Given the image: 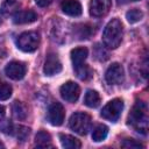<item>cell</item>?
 Here are the masks:
<instances>
[{
	"label": "cell",
	"mask_w": 149,
	"mask_h": 149,
	"mask_svg": "<svg viewBox=\"0 0 149 149\" xmlns=\"http://www.w3.org/2000/svg\"><path fill=\"white\" fill-rule=\"evenodd\" d=\"M128 123L137 133H141L143 135L147 134L149 116H148V107L143 101H136L128 116Z\"/></svg>",
	"instance_id": "cell-1"
},
{
	"label": "cell",
	"mask_w": 149,
	"mask_h": 149,
	"mask_svg": "<svg viewBox=\"0 0 149 149\" xmlns=\"http://www.w3.org/2000/svg\"><path fill=\"white\" fill-rule=\"evenodd\" d=\"M123 36V27L119 19H112L102 33V42L107 49H116Z\"/></svg>",
	"instance_id": "cell-2"
},
{
	"label": "cell",
	"mask_w": 149,
	"mask_h": 149,
	"mask_svg": "<svg viewBox=\"0 0 149 149\" xmlns=\"http://www.w3.org/2000/svg\"><path fill=\"white\" fill-rule=\"evenodd\" d=\"M69 127L79 135H85L91 127V116L83 112L73 113L69 120Z\"/></svg>",
	"instance_id": "cell-3"
},
{
	"label": "cell",
	"mask_w": 149,
	"mask_h": 149,
	"mask_svg": "<svg viewBox=\"0 0 149 149\" xmlns=\"http://www.w3.org/2000/svg\"><path fill=\"white\" fill-rule=\"evenodd\" d=\"M16 44L20 50L24 52H33L38 48L40 34L37 31H24L17 37Z\"/></svg>",
	"instance_id": "cell-4"
},
{
	"label": "cell",
	"mask_w": 149,
	"mask_h": 149,
	"mask_svg": "<svg viewBox=\"0 0 149 149\" xmlns=\"http://www.w3.org/2000/svg\"><path fill=\"white\" fill-rule=\"evenodd\" d=\"M123 109V101L121 99H113L108 101L101 109V116L108 121L116 122Z\"/></svg>",
	"instance_id": "cell-5"
},
{
	"label": "cell",
	"mask_w": 149,
	"mask_h": 149,
	"mask_svg": "<svg viewBox=\"0 0 149 149\" xmlns=\"http://www.w3.org/2000/svg\"><path fill=\"white\" fill-rule=\"evenodd\" d=\"M65 118V111L61 102H52L47 113V119L52 126H61Z\"/></svg>",
	"instance_id": "cell-6"
},
{
	"label": "cell",
	"mask_w": 149,
	"mask_h": 149,
	"mask_svg": "<svg viewBox=\"0 0 149 149\" xmlns=\"http://www.w3.org/2000/svg\"><path fill=\"white\" fill-rule=\"evenodd\" d=\"M106 81L111 85H119L125 79V71L121 64L119 63H113L112 65L108 66L105 73Z\"/></svg>",
	"instance_id": "cell-7"
},
{
	"label": "cell",
	"mask_w": 149,
	"mask_h": 149,
	"mask_svg": "<svg viewBox=\"0 0 149 149\" xmlns=\"http://www.w3.org/2000/svg\"><path fill=\"white\" fill-rule=\"evenodd\" d=\"M27 72V66L24 63L19 62V61H13L8 63L5 68V73L8 78L13 80H20L24 77Z\"/></svg>",
	"instance_id": "cell-8"
},
{
	"label": "cell",
	"mask_w": 149,
	"mask_h": 149,
	"mask_svg": "<svg viewBox=\"0 0 149 149\" xmlns=\"http://www.w3.org/2000/svg\"><path fill=\"white\" fill-rule=\"evenodd\" d=\"M61 95L68 102H76L80 94V88L74 81H66L61 86Z\"/></svg>",
	"instance_id": "cell-9"
},
{
	"label": "cell",
	"mask_w": 149,
	"mask_h": 149,
	"mask_svg": "<svg viewBox=\"0 0 149 149\" xmlns=\"http://www.w3.org/2000/svg\"><path fill=\"white\" fill-rule=\"evenodd\" d=\"M112 6V0H91L88 5L90 14L93 17L105 16Z\"/></svg>",
	"instance_id": "cell-10"
},
{
	"label": "cell",
	"mask_w": 149,
	"mask_h": 149,
	"mask_svg": "<svg viewBox=\"0 0 149 149\" xmlns=\"http://www.w3.org/2000/svg\"><path fill=\"white\" fill-rule=\"evenodd\" d=\"M43 71L47 76H54V74H57L62 71V64H61V61L56 54H54V52L48 54V56L45 58Z\"/></svg>",
	"instance_id": "cell-11"
},
{
	"label": "cell",
	"mask_w": 149,
	"mask_h": 149,
	"mask_svg": "<svg viewBox=\"0 0 149 149\" xmlns=\"http://www.w3.org/2000/svg\"><path fill=\"white\" fill-rule=\"evenodd\" d=\"M37 14L33 10H17L13 14V22L16 24L31 23L36 21Z\"/></svg>",
	"instance_id": "cell-12"
},
{
	"label": "cell",
	"mask_w": 149,
	"mask_h": 149,
	"mask_svg": "<svg viewBox=\"0 0 149 149\" xmlns=\"http://www.w3.org/2000/svg\"><path fill=\"white\" fill-rule=\"evenodd\" d=\"M61 8L69 16H79L81 14V5L77 0H64Z\"/></svg>",
	"instance_id": "cell-13"
},
{
	"label": "cell",
	"mask_w": 149,
	"mask_h": 149,
	"mask_svg": "<svg viewBox=\"0 0 149 149\" xmlns=\"http://www.w3.org/2000/svg\"><path fill=\"white\" fill-rule=\"evenodd\" d=\"M87 49L84 47H79V48H74L71 50V59H72V64H73V69L83 65L85 63V59L87 57Z\"/></svg>",
	"instance_id": "cell-14"
},
{
	"label": "cell",
	"mask_w": 149,
	"mask_h": 149,
	"mask_svg": "<svg viewBox=\"0 0 149 149\" xmlns=\"http://www.w3.org/2000/svg\"><path fill=\"white\" fill-rule=\"evenodd\" d=\"M84 104L87 107H91V108L98 107L100 105V95H99V93L97 91H94V90H88L85 93Z\"/></svg>",
	"instance_id": "cell-15"
},
{
	"label": "cell",
	"mask_w": 149,
	"mask_h": 149,
	"mask_svg": "<svg viewBox=\"0 0 149 149\" xmlns=\"http://www.w3.org/2000/svg\"><path fill=\"white\" fill-rule=\"evenodd\" d=\"M59 140H61L62 146L64 148H66V149H79L81 147L80 141L77 140L74 136H71V135L61 134L59 135Z\"/></svg>",
	"instance_id": "cell-16"
},
{
	"label": "cell",
	"mask_w": 149,
	"mask_h": 149,
	"mask_svg": "<svg viewBox=\"0 0 149 149\" xmlns=\"http://www.w3.org/2000/svg\"><path fill=\"white\" fill-rule=\"evenodd\" d=\"M35 146L40 147V148H48V147H52L51 143V136L47 133V132H38L35 136Z\"/></svg>",
	"instance_id": "cell-17"
},
{
	"label": "cell",
	"mask_w": 149,
	"mask_h": 149,
	"mask_svg": "<svg viewBox=\"0 0 149 149\" xmlns=\"http://www.w3.org/2000/svg\"><path fill=\"white\" fill-rule=\"evenodd\" d=\"M108 134V128L107 126L105 125H98L94 129H93V133H92V140L94 142H100L102 140L106 139Z\"/></svg>",
	"instance_id": "cell-18"
},
{
	"label": "cell",
	"mask_w": 149,
	"mask_h": 149,
	"mask_svg": "<svg viewBox=\"0 0 149 149\" xmlns=\"http://www.w3.org/2000/svg\"><path fill=\"white\" fill-rule=\"evenodd\" d=\"M13 113H14V116L19 120L26 119V115H27L26 106L21 101H15L13 104Z\"/></svg>",
	"instance_id": "cell-19"
},
{
	"label": "cell",
	"mask_w": 149,
	"mask_h": 149,
	"mask_svg": "<svg viewBox=\"0 0 149 149\" xmlns=\"http://www.w3.org/2000/svg\"><path fill=\"white\" fill-rule=\"evenodd\" d=\"M74 71H76L77 76H78V78H79V79H81V80H87L88 78H91V77H92V71H91L90 66H88V65H86L85 63H84L83 65H80V66L76 68V69H74Z\"/></svg>",
	"instance_id": "cell-20"
},
{
	"label": "cell",
	"mask_w": 149,
	"mask_h": 149,
	"mask_svg": "<svg viewBox=\"0 0 149 149\" xmlns=\"http://www.w3.org/2000/svg\"><path fill=\"white\" fill-rule=\"evenodd\" d=\"M142 17H143V13L137 8H133L126 13V19L129 23H136L141 21Z\"/></svg>",
	"instance_id": "cell-21"
},
{
	"label": "cell",
	"mask_w": 149,
	"mask_h": 149,
	"mask_svg": "<svg viewBox=\"0 0 149 149\" xmlns=\"http://www.w3.org/2000/svg\"><path fill=\"white\" fill-rule=\"evenodd\" d=\"M14 134L16 135L19 141L24 142L30 135V129L24 126H16V127L14 126Z\"/></svg>",
	"instance_id": "cell-22"
},
{
	"label": "cell",
	"mask_w": 149,
	"mask_h": 149,
	"mask_svg": "<svg viewBox=\"0 0 149 149\" xmlns=\"http://www.w3.org/2000/svg\"><path fill=\"white\" fill-rule=\"evenodd\" d=\"M12 86L2 80H0V100H7L12 95Z\"/></svg>",
	"instance_id": "cell-23"
},
{
	"label": "cell",
	"mask_w": 149,
	"mask_h": 149,
	"mask_svg": "<svg viewBox=\"0 0 149 149\" xmlns=\"http://www.w3.org/2000/svg\"><path fill=\"white\" fill-rule=\"evenodd\" d=\"M93 54H94V56H95V58L98 61L104 62V61L108 59V52H107V50L102 45H100V44H95Z\"/></svg>",
	"instance_id": "cell-24"
},
{
	"label": "cell",
	"mask_w": 149,
	"mask_h": 149,
	"mask_svg": "<svg viewBox=\"0 0 149 149\" xmlns=\"http://www.w3.org/2000/svg\"><path fill=\"white\" fill-rule=\"evenodd\" d=\"M17 3L14 0H7L3 6H2V13L8 15V14H14L15 12H17Z\"/></svg>",
	"instance_id": "cell-25"
},
{
	"label": "cell",
	"mask_w": 149,
	"mask_h": 149,
	"mask_svg": "<svg viewBox=\"0 0 149 149\" xmlns=\"http://www.w3.org/2000/svg\"><path fill=\"white\" fill-rule=\"evenodd\" d=\"M121 147H123V148H135V149H137V148H143V146H142L140 142H136V141L133 140V139H127V140H125V141L121 143Z\"/></svg>",
	"instance_id": "cell-26"
},
{
	"label": "cell",
	"mask_w": 149,
	"mask_h": 149,
	"mask_svg": "<svg viewBox=\"0 0 149 149\" xmlns=\"http://www.w3.org/2000/svg\"><path fill=\"white\" fill-rule=\"evenodd\" d=\"M1 129H2V132H3L5 134H10V135L14 134V126H13V123H10V122H6V123L1 127Z\"/></svg>",
	"instance_id": "cell-27"
},
{
	"label": "cell",
	"mask_w": 149,
	"mask_h": 149,
	"mask_svg": "<svg viewBox=\"0 0 149 149\" xmlns=\"http://www.w3.org/2000/svg\"><path fill=\"white\" fill-rule=\"evenodd\" d=\"M6 56V48H5V43L3 40L0 38V61Z\"/></svg>",
	"instance_id": "cell-28"
},
{
	"label": "cell",
	"mask_w": 149,
	"mask_h": 149,
	"mask_svg": "<svg viewBox=\"0 0 149 149\" xmlns=\"http://www.w3.org/2000/svg\"><path fill=\"white\" fill-rule=\"evenodd\" d=\"M35 2L40 7H47V6H49L52 2V0H35Z\"/></svg>",
	"instance_id": "cell-29"
},
{
	"label": "cell",
	"mask_w": 149,
	"mask_h": 149,
	"mask_svg": "<svg viewBox=\"0 0 149 149\" xmlns=\"http://www.w3.org/2000/svg\"><path fill=\"white\" fill-rule=\"evenodd\" d=\"M3 118H5V108L0 105V122L3 120Z\"/></svg>",
	"instance_id": "cell-30"
},
{
	"label": "cell",
	"mask_w": 149,
	"mask_h": 149,
	"mask_svg": "<svg viewBox=\"0 0 149 149\" xmlns=\"http://www.w3.org/2000/svg\"><path fill=\"white\" fill-rule=\"evenodd\" d=\"M129 0H118V3H126V2H128Z\"/></svg>",
	"instance_id": "cell-31"
},
{
	"label": "cell",
	"mask_w": 149,
	"mask_h": 149,
	"mask_svg": "<svg viewBox=\"0 0 149 149\" xmlns=\"http://www.w3.org/2000/svg\"><path fill=\"white\" fill-rule=\"evenodd\" d=\"M3 147H5V146H3V144H2L1 142H0V148H3Z\"/></svg>",
	"instance_id": "cell-32"
},
{
	"label": "cell",
	"mask_w": 149,
	"mask_h": 149,
	"mask_svg": "<svg viewBox=\"0 0 149 149\" xmlns=\"http://www.w3.org/2000/svg\"><path fill=\"white\" fill-rule=\"evenodd\" d=\"M129 1H139V0H129Z\"/></svg>",
	"instance_id": "cell-33"
},
{
	"label": "cell",
	"mask_w": 149,
	"mask_h": 149,
	"mask_svg": "<svg viewBox=\"0 0 149 149\" xmlns=\"http://www.w3.org/2000/svg\"><path fill=\"white\" fill-rule=\"evenodd\" d=\"M0 23H1V15H0Z\"/></svg>",
	"instance_id": "cell-34"
}]
</instances>
